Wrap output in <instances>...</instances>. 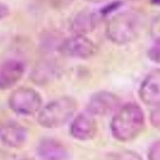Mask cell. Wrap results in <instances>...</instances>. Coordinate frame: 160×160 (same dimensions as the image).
Instances as JSON below:
<instances>
[{
    "instance_id": "1",
    "label": "cell",
    "mask_w": 160,
    "mask_h": 160,
    "mask_svg": "<svg viewBox=\"0 0 160 160\" xmlns=\"http://www.w3.org/2000/svg\"><path fill=\"white\" fill-rule=\"evenodd\" d=\"M145 115L139 105L129 102L120 107L111 122L113 137L120 142L135 139L145 128Z\"/></svg>"
},
{
    "instance_id": "2",
    "label": "cell",
    "mask_w": 160,
    "mask_h": 160,
    "mask_svg": "<svg viewBox=\"0 0 160 160\" xmlns=\"http://www.w3.org/2000/svg\"><path fill=\"white\" fill-rule=\"evenodd\" d=\"M141 30V20L136 13L126 11L111 17L106 26L108 39L118 45L135 41Z\"/></svg>"
},
{
    "instance_id": "3",
    "label": "cell",
    "mask_w": 160,
    "mask_h": 160,
    "mask_svg": "<svg viewBox=\"0 0 160 160\" xmlns=\"http://www.w3.org/2000/svg\"><path fill=\"white\" fill-rule=\"evenodd\" d=\"M71 96H62L42 107L38 114V122L47 129H55L65 125L74 116L78 107Z\"/></svg>"
},
{
    "instance_id": "4",
    "label": "cell",
    "mask_w": 160,
    "mask_h": 160,
    "mask_svg": "<svg viewBox=\"0 0 160 160\" xmlns=\"http://www.w3.org/2000/svg\"><path fill=\"white\" fill-rule=\"evenodd\" d=\"M8 105L15 114L30 116L39 112L42 108V100L38 91L22 87L15 89L10 95Z\"/></svg>"
},
{
    "instance_id": "5",
    "label": "cell",
    "mask_w": 160,
    "mask_h": 160,
    "mask_svg": "<svg viewBox=\"0 0 160 160\" xmlns=\"http://www.w3.org/2000/svg\"><path fill=\"white\" fill-rule=\"evenodd\" d=\"M58 51L68 58L86 60L96 55L98 48L87 35H73L60 43Z\"/></svg>"
},
{
    "instance_id": "6",
    "label": "cell",
    "mask_w": 160,
    "mask_h": 160,
    "mask_svg": "<svg viewBox=\"0 0 160 160\" xmlns=\"http://www.w3.org/2000/svg\"><path fill=\"white\" fill-rule=\"evenodd\" d=\"M121 100L115 93L98 91L88 101L87 112L94 117H106L115 114L121 107Z\"/></svg>"
},
{
    "instance_id": "7",
    "label": "cell",
    "mask_w": 160,
    "mask_h": 160,
    "mask_svg": "<svg viewBox=\"0 0 160 160\" xmlns=\"http://www.w3.org/2000/svg\"><path fill=\"white\" fill-rule=\"evenodd\" d=\"M98 131L95 117L88 112L80 113L71 122L70 134L74 138L79 141L93 139Z\"/></svg>"
},
{
    "instance_id": "8",
    "label": "cell",
    "mask_w": 160,
    "mask_h": 160,
    "mask_svg": "<svg viewBox=\"0 0 160 160\" xmlns=\"http://www.w3.org/2000/svg\"><path fill=\"white\" fill-rule=\"evenodd\" d=\"M25 64L21 60L9 58L0 63V90H8L19 82L25 73Z\"/></svg>"
},
{
    "instance_id": "9",
    "label": "cell",
    "mask_w": 160,
    "mask_h": 160,
    "mask_svg": "<svg viewBox=\"0 0 160 160\" xmlns=\"http://www.w3.org/2000/svg\"><path fill=\"white\" fill-rule=\"evenodd\" d=\"M138 95L146 105L155 107L160 103V69L153 71L144 78Z\"/></svg>"
},
{
    "instance_id": "10",
    "label": "cell",
    "mask_w": 160,
    "mask_h": 160,
    "mask_svg": "<svg viewBox=\"0 0 160 160\" xmlns=\"http://www.w3.org/2000/svg\"><path fill=\"white\" fill-rule=\"evenodd\" d=\"M37 154L42 160H68L71 157L69 150L64 143L52 138L40 141L37 147Z\"/></svg>"
},
{
    "instance_id": "11",
    "label": "cell",
    "mask_w": 160,
    "mask_h": 160,
    "mask_svg": "<svg viewBox=\"0 0 160 160\" xmlns=\"http://www.w3.org/2000/svg\"><path fill=\"white\" fill-rule=\"evenodd\" d=\"M28 139V131L16 122H8L0 128V140L11 148H19Z\"/></svg>"
},
{
    "instance_id": "12",
    "label": "cell",
    "mask_w": 160,
    "mask_h": 160,
    "mask_svg": "<svg viewBox=\"0 0 160 160\" xmlns=\"http://www.w3.org/2000/svg\"><path fill=\"white\" fill-rule=\"evenodd\" d=\"M98 16L90 10H82L72 18L70 29L73 35H87L96 28Z\"/></svg>"
},
{
    "instance_id": "13",
    "label": "cell",
    "mask_w": 160,
    "mask_h": 160,
    "mask_svg": "<svg viewBox=\"0 0 160 160\" xmlns=\"http://www.w3.org/2000/svg\"><path fill=\"white\" fill-rule=\"evenodd\" d=\"M59 74L58 67L54 60H42L33 69L31 78L38 85H46L52 82Z\"/></svg>"
},
{
    "instance_id": "14",
    "label": "cell",
    "mask_w": 160,
    "mask_h": 160,
    "mask_svg": "<svg viewBox=\"0 0 160 160\" xmlns=\"http://www.w3.org/2000/svg\"><path fill=\"white\" fill-rule=\"evenodd\" d=\"M111 160H143L138 153L133 151H120L111 155Z\"/></svg>"
},
{
    "instance_id": "15",
    "label": "cell",
    "mask_w": 160,
    "mask_h": 160,
    "mask_svg": "<svg viewBox=\"0 0 160 160\" xmlns=\"http://www.w3.org/2000/svg\"><path fill=\"white\" fill-rule=\"evenodd\" d=\"M148 55L153 62L160 64V39L155 40L148 50Z\"/></svg>"
},
{
    "instance_id": "16",
    "label": "cell",
    "mask_w": 160,
    "mask_h": 160,
    "mask_svg": "<svg viewBox=\"0 0 160 160\" xmlns=\"http://www.w3.org/2000/svg\"><path fill=\"white\" fill-rule=\"evenodd\" d=\"M150 122L154 128L160 131V103L155 106L150 115Z\"/></svg>"
},
{
    "instance_id": "17",
    "label": "cell",
    "mask_w": 160,
    "mask_h": 160,
    "mask_svg": "<svg viewBox=\"0 0 160 160\" xmlns=\"http://www.w3.org/2000/svg\"><path fill=\"white\" fill-rule=\"evenodd\" d=\"M148 160H160V139L153 142L148 153Z\"/></svg>"
},
{
    "instance_id": "18",
    "label": "cell",
    "mask_w": 160,
    "mask_h": 160,
    "mask_svg": "<svg viewBox=\"0 0 160 160\" xmlns=\"http://www.w3.org/2000/svg\"><path fill=\"white\" fill-rule=\"evenodd\" d=\"M151 35L155 40L160 39V15H157L151 22Z\"/></svg>"
},
{
    "instance_id": "19",
    "label": "cell",
    "mask_w": 160,
    "mask_h": 160,
    "mask_svg": "<svg viewBox=\"0 0 160 160\" xmlns=\"http://www.w3.org/2000/svg\"><path fill=\"white\" fill-rule=\"evenodd\" d=\"M10 14V9L8 6L6 4L0 2V20L7 18Z\"/></svg>"
},
{
    "instance_id": "20",
    "label": "cell",
    "mask_w": 160,
    "mask_h": 160,
    "mask_svg": "<svg viewBox=\"0 0 160 160\" xmlns=\"http://www.w3.org/2000/svg\"><path fill=\"white\" fill-rule=\"evenodd\" d=\"M86 2H91V3H99V2H104L105 0H85Z\"/></svg>"
},
{
    "instance_id": "21",
    "label": "cell",
    "mask_w": 160,
    "mask_h": 160,
    "mask_svg": "<svg viewBox=\"0 0 160 160\" xmlns=\"http://www.w3.org/2000/svg\"><path fill=\"white\" fill-rule=\"evenodd\" d=\"M153 2L157 5H160V0H152Z\"/></svg>"
},
{
    "instance_id": "22",
    "label": "cell",
    "mask_w": 160,
    "mask_h": 160,
    "mask_svg": "<svg viewBox=\"0 0 160 160\" xmlns=\"http://www.w3.org/2000/svg\"><path fill=\"white\" fill-rule=\"evenodd\" d=\"M129 1H139V0H129Z\"/></svg>"
}]
</instances>
